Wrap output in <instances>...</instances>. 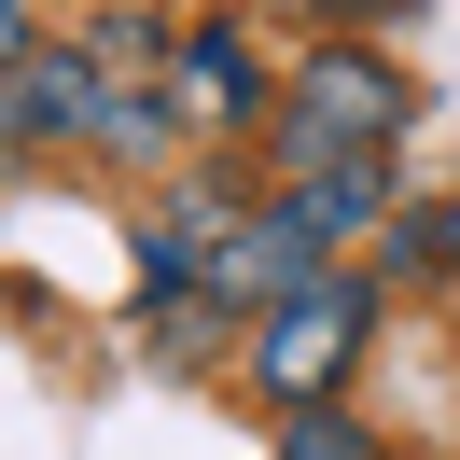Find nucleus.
I'll return each mask as SVG.
<instances>
[{
  "mask_svg": "<svg viewBox=\"0 0 460 460\" xmlns=\"http://www.w3.org/2000/svg\"><path fill=\"white\" fill-rule=\"evenodd\" d=\"M404 126H419V84H404L376 42H307V70H293L279 112H265V168L307 181V168H349V154H391Z\"/></svg>",
  "mask_w": 460,
  "mask_h": 460,
  "instance_id": "1",
  "label": "nucleus"
},
{
  "mask_svg": "<svg viewBox=\"0 0 460 460\" xmlns=\"http://www.w3.org/2000/svg\"><path fill=\"white\" fill-rule=\"evenodd\" d=\"M363 349H376V279H321V293H293V307H265L252 321V391L279 404H349V376H363Z\"/></svg>",
  "mask_w": 460,
  "mask_h": 460,
  "instance_id": "2",
  "label": "nucleus"
},
{
  "mask_svg": "<svg viewBox=\"0 0 460 460\" xmlns=\"http://www.w3.org/2000/svg\"><path fill=\"white\" fill-rule=\"evenodd\" d=\"M321 279H335V252L293 224V196H265V209H237V224L209 237L196 307H209V321H265V307H293V293H321Z\"/></svg>",
  "mask_w": 460,
  "mask_h": 460,
  "instance_id": "3",
  "label": "nucleus"
},
{
  "mask_svg": "<svg viewBox=\"0 0 460 460\" xmlns=\"http://www.w3.org/2000/svg\"><path fill=\"white\" fill-rule=\"evenodd\" d=\"M98 112H112V70L84 42H42L14 70V140H98Z\"/></svg>",
  "mask_w": 460,
  "mask_h": 460,
  "instance_id": "4",
  "label": "nucleus"
},
{
  "mask_svg": "<svg viewBox=\"0 0 460 460\" xmlns=\"http://www.w3.org/2000/svg\"><path fill=\"white\" fill-rule=\"evenodd\" d=\"M293 196V224L321 237V252H349V237H391V154H349V168H307V181H279Z\"/></svg>",
  "mask_w": 460,
  "mask_h": 460,
  "instance_id": "5",
  "label": "nucleus"
},
{
  "mask_svg": "<svg viewBox=\"0 0 460 460\" xmlns=\"http://www.w3.org/2000/svg\"><path fill=\"white\" fill-rule=\"evenodd\" d=\"M181 84L209 98V112H279V84H265V57H252V14H196V29H181Z\"/></svg>",
  "mask_w": 460,
  "mask_h": 460,
  "instance_id": "6",
  "label": "nucleus"
},
{
  "mask_svg": "<svg viewBox=\"0 0 460 460\" xmlns=\"http://www.w3.org/2000/svg\"><path fill=\"white\" fill-rule=\"evenodd\" d=\"M168 140H181V98H168V84H112V112H98V154H126V168H154Z\"/></svg>",
  "mask_w": 460,
  "mask_h": 460,
  "instance_id": "7",
  "label": "nucleus"
},
{
  "mask_svg": "<svg viewBox=\"0 0 460 460\" xmlns=\"http://www.w3.org/2000/svg\"><path fill=\"white\" fill-rule=\"evenodd\" d=\"M391 265H404V279H460V196L391 209Z\"/></svg>",
  "mask_w": 460,
  "mask_h": 460,
  "instance_id": "8",
  "label": "nucleus"
},
{
  "mask_svg": "<svg viewBox=\"0 0 460 460\" xmlns=\"http://www.w3.org/2000/svg\"><path fill=\"white\" fill-rule=\"evenodd\" d=\"M279 460H391V447H376L349 404H293V419H279Z\"/></svg>",
  "mask_w": 460,
  "mask_h": 460,
  "instance_id": "9",
  "label": "nucleus"
},
{
  "mask_svg": "<svg viewBox=\"0 0 460 460\" xmlns=\"http://www.w3.org/2000/svg\"><path fill=\"white\" fill-rule=\"evenodd\" d=\"M321 42H363V29H391V14H419V0H293Z\"/></svg>",
  "mask_w": 460,
  "mask_h": 460,
  "instance_id": "10",
  "label": "nucleus"
},
{
  "mask_svg": "<svg viewBox=\"0 0 460 460\" xmlns=\"http://www.w3.org/2000/svg\"><path fill=\"white\" fill-rule=\"evenodd\" d=\"M42 42H57V29H42V0H0V70H29Z\"/></svg>",
  "mask_w": 460,
  "mask_h": 460,
  "instance_id": "11",
  "label": "nucleus"
}]
</instances>
